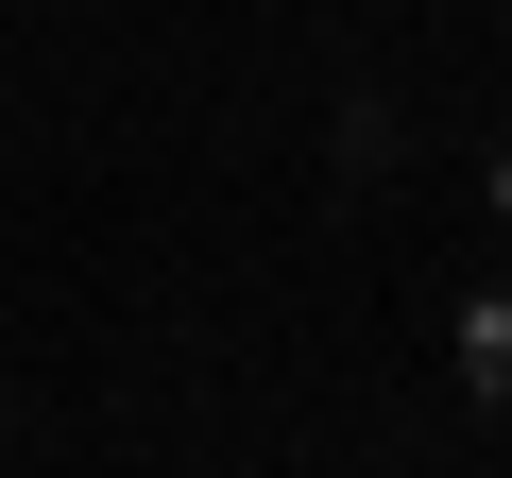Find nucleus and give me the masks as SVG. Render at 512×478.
<instances>
[{
	"label": "nucleus",
	"instance_id": "nucleus-1",
	"mask_svg": "<svg viewBox=\"0 0 512 478\" xmlns=\"http://www.w3.org/2000/svg\"><path fill=\"white\" fill-rule=\"evenodd\" d=\"M495 205H512V171H495Z\"/></svg>",
	"mask_w": 512,
	"mask_h": 478
}]
</instances>
